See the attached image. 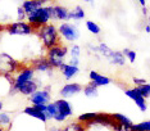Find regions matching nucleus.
<instances>
[{
    "instance_id": "obj_1",
    "label": "nucleus",
    "mask_w": 150,
    "mask_h": 131,
    "mask_svg": "<svg viewBox=\"0 0 150 131\" xmlns=\"http://www.w3.org/2000/svg\"><path fill=\"white\" fill-rule=\"evenodd\" d=\"M27 22L31 25L33 30H39L40 27L46 26L49 23H53L55 21V13H54V6L52 4L44 5L40 9H37L36 12L31 13L27 16Z\"/></svg>"
},
{
    "instance_id": "obj_2",
    "label": "nucleus",
    "mask_w": 150,
    "mask_h": 131,
    "mask_svg": "<svg viewBox=\"0 0 150 131\" xmlns=\"http://www.w3.org/2000/svg\"><path fill=\"white\" fill-rule=\"evenodd\" d=\"M35 35L40 40V43H41V45L45 50L62 44L59 32H58V26L55 23H49L46 26L40 27L39 30L35 31Z\"/></svg>"
},
{
    "instance_id": "obj_3",
    "label": "nucleus",
    "mask_w": 150,
    "mask_h": 131,
    "mask_svg": "<svg viewBox=\"0 0 150 131\" xmlns=\"http://www.w3.org/2000/svg\"><path fill=\"white\" fill-rule=\"evenodd\" d=\"M45 58L50 63V66L53 67V70H59L64 63H67L68 46L63 45V44H59L57 46L50 48V49H47L45 51Z\"/></svg>"
},
{
    "instance_id": "obj_4",
    "label": "nucleus",
    "mask_w": 150,
    "mask_h": 131,
    "mask_svg": "<svg viewBox=\"0 0 150 131\" xmlns=\"http://www.w3.org/2000/svg\"><path fill=\"white\" fill-rule=\"evenodd\" d=\"M58 32H59L60 40H63L67 44H76L81 37V31L74 22H62L58 25Z\"/></svg>"
},
{
    "instance_id": "obj_5",
    "label": "nucleus",
    "mask_w": 150,
    "mask_h": 131,
    "mask_svg": "<svg viewBox=\"0 0 150 131\" xmlns=\"http://www.w3.org/2000/svg\"><path fill=\"white\" fill-rule=\"evenodd\" d=\"M21 67L22 63L18 59H16L6 51H0V76L12 77Z\"/></svg>"
},
{
    "instance_id": "obj_6",
    "label": "nucleus",
    "mask_w": 150,
    "mask_h": 131,
    "mask_svg": "<svg viewBox=\"0 0 150 131\" xmlns=\"http://www.w3.org/2000/svg\"><path fill=\"white\" fill-rule=\"evenodd\" d=\"M4 32L9 36H30L35 35V30L27 21H14L4 25Z\"/></svg>"
},
{
    "instance_id": "obj_7",
    "label": "nucleus",
    "mask_w": 150,
    "mask_h": 131,
    "mask_svg": "<svg viewBox=\"0 0 150 131\" xmlns=\"http://www.w3.org/2000/svg\"><path fill=\"white\" fill-rule=\"evenodd\" d=\"M54 104H55V108H57V113L53 118L54 122L66 123L68 120L73 116V108H72V104H71L69 100L59 98V99H57V100H54Z\"/></svg>"
},
{
    "instance_id": "obj_8",
    "label": "nucleus",
    "mask_w": 150,
    "mask_h": 131,
    "mask_svg": "<svg viewBox=\"0 0 150 131\" xmlns=\"http://www.w3.org/2000/svg\"><path fill=\"white\" fill-rule=\"evenodd\" d=\"M12 78H13V88H14V90L17 91L21 85L26 84V82H28V81L35 80L36 73L30 64H22V67L12 76Z\"/></svg>"
},
{
    "instance_id": "obj_9",
    "label": "nucleus",
    "mask_w": 150,
    "mask_h": 131,
    "mask_svg": "<svg viewBox=\"0 0 150 131\" xmlns=\"http://www.w3.org/2000/svg\"><path fill=\"white\" fill-rule=\"evenodd\" d=\"M31 104L30 105H47L52 103V88L50 85H45L41 89H39L36 93L28 98Z\"/></svg>"
},
{
    "instance_id": "obj_10",
    "label": "nucleus",
    "mask_w": 150,
    "mask_h": 131,
    "mask_svg": "<svg viewBox=\"0 0 150 131\" xmlns=\"http://www.w3.org/2000/svg\"><path fill=\"white\" fill-rule=\"evenodd\" d=\"M30 66L33 68L35 73H40V75H46L47 77H52L53 75V67L50 66V63L47 62L45 56H39L33 59L30 61Z\"/></svg>"
},
{
    "instance_id": "obj_11",
    "label": "nucleus",
    "mask_w": 150,
    "mask_h": 131,
    "mask_svg": "<svg viewBox=\"0 0 150 131\" xmlns=\"http://www.w3.org/2000/svg\"><path fill=\"white\" fill-rule=\"evenodd\" d=\"M83 86L80 84V82H66L62 88L59 89V96L60 99H66L68 100L69 98H73V96L78 95L80 93H82Z\"/></svg>"
},
{
    "instance_id": "obj_12",
    "label": "nucleus",
    "mask_w": 150,
    "mask_h": 131,
    "mask_svg": "<svg viewBox=\"0 0 150 131\" xmlns=\"http://www.w3.org/2000/svg\"><path fill=\"white\" fill-rule=\"evenodd\" d=\"M45 109H46V105H27L23 108L22 113L26 115L27 117H31V118H35L42 123H46L49 121H47L45 113H44Z\"/></svg>"
},
{
    "instance_id": "obj_13",
    "label": "nucleus",
    "mask_w": 150,
    "mask_h": 131,
    "mask_svg": "<svg viewBox=\"0 0 150 131\" xmlns=\"http://www.w3.org/2000/svg\"><path fill=\"white\" fill-rule=\"evenodd\" d=\"M81 56H82V48L78 44H71L68 46V59L67 63L73 67H80Z\"/></svg>"
},
{
    "instance_id": "obj_14",
    "label": "nucleus",
    "mask_w": 150,
    "mask_h": 131,
    "mask_svg": "<svg viewBox=\"0 0 150 131\" xmlns=\"http://www.w3.org/2000/svg\"><path fill=\"white\" fill-rule=\"evenodd\" d=\"M42 81L40 80V78H35V80H32V81H28V82H26V84H23V85H21L18 88V91L21 95H23V96H31L33 93H36L39 89H41L42 88Z\"/></svg>"
},
{
    "instance_id": "obj_15",
    "label": "nucleus",
    "mask_w": 150,
    "mask_h": 131,
    "mask_svg": "<svg viewBox=\"0 0 150 131\" xmlns=\"http://www.w3.org/2000/svg\"><path fill=\"white\" fill-rule=\"evenodd\" d=\"M114 125H115V122L113 121V118H112V113L99 112L96 118L94 120L93 123H90V125L87 126V129L88 127H91V126H99V127H107V129L113 130Z\"/></svg>"
},
{
    "instance_id": "obj_16",
    "label": "nucleus",
    "mask_w": 150,
    "mask_h": 131,
    "mask_svg": "<svg viewBox=\"0 0 150 131\" xmlns=\"http://www.w3.org/2000/svg\"><path fill=\"white\" fill-rule=\"evenodd\" d=\"M88 80H90V82H93L95 86H98V88L108 86L113 82V80H112L110 77H108V76H105V75H101L100 72H98L95 70H91L88 72Z\"/></svg>"
},
{
    "instance_id": "obj_17",
    "label": "nucleus",
    "mask_w": 150,
    "mask_h": 131,
    "mask_svg": "<svg viewBox=\"0 0 150 131\" xmlns=\"http://www.w3.org/2000/svg\"><path fill=\"white\" fill-rule=\"evenodd\" d=\"M59 72L67 82H72L73 78H76L80 73V67H73V66H69L68 63H64L59 68Z\"/></svg>"
},
{
    "instance_id": "obj_18",
    "label": "nucleus",
    "mask_w": 150,
    "mask_h": 131,
    "mask_svg": "<svg viewBox=\"0 0 150 131\" xmlns=\"http://www.w3.org/2000/svg\"><path fill=\"white\" fill-rule=\"evenodd\" d=\"M46 0H25V1H22V9L26 12V14H31V13L36 12L37 9H40L41 6H44L46 4Z\"/></svg>"
},
{
    "instance_id": "obj_19",
    "label": "nucleus",
    "mask_w": 150,
    "mask_h": 131,
    "mask_svg": "<svg viewBox=\"0 0 150 131\" xmlns=\"http://www.w3.org/2000/svg\"><path fill=\"white\" fill-rule=\"evenodd\" d=\"M107 62L110 66H115V67H125L126 66V58L122 53V50H113L112 54L109 56Z\"/></svg>"
},
{
    "instance_id": "obj_20",
    "label": "nucleus",
    "mask_w": 150,
    "mask_h": 131,
    "mask_svg": "<svg viewBox=\"0 0 150 131\" xmlns=\"http://www.w3.org/2000/svg\"><path fill=\"white\" fill-rule=\"evenodd\" d=\"M53 6H54V13H55V21H59V23L69 21V9L66 5L54 4Z\"/></svg>"
},
{
    "instance_id": "obj_21",
    "label": "nucleus",
    "mask_w": 150,
    "mask_h": 131,
    "mask_svg": "<svg viewBox=\"0 0 150 131\" xmlns=\"http://www.w3.org/2000/svg\"><path fill=\"white\" fill-rule=\"evenodd\" d=\"M86 18V10L82 5L77 4L72 9H69V21L71 22H80Z\"/></svg>"
},
{
    "instance_id": "obj_22",
    "label": "nucleus",
    "mask_w": 150,
    "mask_h": 131,
    "mask_svg": "<svg viewBox=\"0 0 150 131\" xmlns=\"http://www.w3.org/2000/svg\"><path fill=\"white\" fill-rule=\"evenodd\" d=\"M112 118H113L115 123H118V125L123 127H132V125H134L132 120L128 116L123 115V113H112Z\"/></svg>"
},
{
    "instance_id": "obj_23",
    "label": "nucleus",
    "mask_w": 150,
    "mask_h": 131,
    "mask_svg": "<svg viewBox=\"0 0 150 131\" xmlns=\"http://www.w3.org/2000/svg\"><path fill=\"white\" fill-rule=\"evenodd\" d=\"M98 116V112H85V113H81L76 117V121H78L80 123H83L85 126H88L90 123L94 122V120Z\"/></svg>"
},
{
    "instance_id": "obj_24",
    "label": "nucleus",
    "mask_w": 150,
    "mask_h": 131,
    "mask_svg": "<svg viewBox=\"0 0 150 131\" xmlns=\"http://www.w3.org/2000/svg\"><path fill=\"white\" fill-rule=\"evenodd\" d=\"M62 131H87V127L83 123H80L78 121H68L64 123L63 127H60Z\"/></svg>"
},
{
    "instance_id": "obj_25",
    "label": "nucleus",
    "mask_w": 150,
    "mask_h": 131,
    "mask_svg": "<svg viewBox=\"0 0 150 131\" xmlns=\"http://www.w3.org/2000/svg\"><path fill=\"white\" fill-rule=\"evenodd\" d=\"M82 93H83V95L86 96V98L95 99V98H98V95H99V88L98 86H95L93 82H88V84L83 85Z\"/></svg>"
},
{
    "instance_id": "obj_26",
    "label": "nucleus",
    "mask_w": 150,
    "mask_h": 131,
    "mask_svg": "<svg viewBox=\"0 0 150 131\" xmlns=\"http://www.w3.org/2000/svg\"><path fill=\"white\" fill-rule=\"evenodd\" d=\"M12 122H13V115L11 112L3 111L0 112V127L4 130H8L12 127Z\"/></svg>"
},
{
    "instance_id": "obj_27",
    "label": "nucleus",
    "mask_w": 150,
    "mask_h": 131,
    "mask_svg": "<svg viewBox=\"0 0 150 131\" xmlns=\"http://www.w3.org/2000/svg\"><path fill=\"white\" fill-rule=\"evenodd\" d=\"M85 27H86V30L94 36H99L101 33V27H100V25H98L95 21L87 19L86 22H85Z\"/></svg>"
},
{
    "instance_id": "obj_28",
    "label": "nucleus",
    "mask_w": 150,
    "mask_h": 131,
    "mask_svg": "<svg viewBox=\"0 0 150 131\" xmlns=\"http://www.w3.org/2000/svg\"><path fill=\"white\" fill-rule=\"evenodd\" d=\"M98 53H99V56H100V58H103V59L107 61L109 56L112 54V51H113V49H112L110 46L108 45V44H105V43H99L98 44Z\"/></svg>"
},
{
    "instance_id": "obj_29",
    "label": "nucleus",
    "mask_w": 150,
    "mask_h": 131,
    "mask_svg": "<svg viewBox=\"0 0 150 131\" xmlns=\"http://www.w3.org/2000/svg\"><path fill=\"white\" fill-rule=\"evenodd\" d=\"M122 53H123V56L126 58V61L128 62V63L134 64L136 59H137V53L134 50V49H128V48H125L123 50H122Z\"/></svg>"
},
{
    "instance_id": "obj_30",
    "label": "nucleus",
    "mask_w": 150,
    "mask_h": 131,
    "mask_svg": "<svg viewBox=\"0 0 150 131\" xmlns=\"http://www.w3.org/2000/svg\"><path fill=\"white\" fill-rule=\"evenodd\" d=\"M136 89H137V91L140 93V95L142 96V98H145L146 100L150 99V82H146V84L141 85V86H135Z\"/></svg>"
},
{
    "instance_id": "obj_31",
    "label": "nucleus",
    "mask_w": 150,
    "mask_h": 131,
    "mask_svg": "<svg viewBox=\"0 0 150 131\" xmlns=\"http://www.w3.org/2000/svg\"><path fill=\"white\" fill-rule=\"evenodd\" d=\"M44 113H45L47 121H53L54 116H55V113H57V108H55V104H54V102L49 103V104L46 105V109H45V112H44Z\"/></svg>"
},
{
    "instance_id": "obj_32",
    "label": "nucleus",
    "mask_w": 150,
    "mask_h": 131,
    "mask_svg": "<svg viewBox=\"0 0 150 131\" xmlns=\"http://www.w3.org/2000/svg\"><path fill=\"white\" fill-rule=\"evenodd\" d=\"M132 130L134 131H150V120L141 121L139 123H134L132 125Z\"/></svg>"
},
{
    "instance_id": "obj_33",
    "label": "nucleus",
    "mask_w": 150,
    "mask_h": 131,
    "mask_svg": "<svg viewBox=\"0 0 150 131\" xmlns=\"http://www.w3.org/2000/svg\"><path fill=\"white\" fill-rule=\"evenodd\" d=\"M86 50L88 51V54H91L94 58H96V59H101L100 56H99V53H98V46L95 45V44H87L86 45Z\"/></svg>"
},
{
    "instance_id": "obj_34",
    "label": "nucleus",
    "mask_w": 150,
    "mask_h": 131,
    "mask_svg": "<svg viewBox=\"0 0 150 131\" xmlns=\"http://www.w3.org/2000/svg\"><path fill=\"white\" fill-rule=\"evenodd\" d=\"M16 18H17L16 21H26L27 19V14L25 10L22 9L21 5H18L16 9Z\"/></svg>"
},
{
    "instance_id": "obj_35",
    "label": "nucleus",
    "mask_w": 150,
    "mask_h": 131,
    "mask_svg": "<svg viewBox=\"0 0 150 131\" xmlns=\"http://www.w3.org/2000/svg\"><path fill=\"white\" fill-rule=\"evenodd\" d=\"M132 82L135 84V86H141V85H144L146 84V81L144 77H132Z\"/></svg>"
},
{
    "instance_id": "obj_36",
    "label": "nucleus",
    "mask_w": 150,
    "mask_h": 131,
    "mask_svg": "<svg viewBox=\"0 0 150 131\" xmlns=\"http://www.w3.org/2000/svg\"><path fill=\"white\" fill-rule=\"evenodd\" d=\"M113 131H134V130H132V127H123V126L118 125V123H115L113 127Z\"/></svg>"
},
{
    "instance_id": "obj_37",
    "label": "nucleus",
    "mask_w": 150,
    "mask_h": 131,
    "mask_svg": "<svg viewBox=\"0 0 150 131\" xmlns=\"http://www.w3.org/2000/svg\"><path fill=\"white\" fill-rule=\"evenodd\" d=\"M145 32L146 33H150V17H148V22H146V25H145Z\"/></svg>"
},
{
    "instance_id": "obj_38",
    "label": "nucleus",
    "mask_w": 150,
    "mask_h": 131,
    "mask_svg": "<svg viewBox=\"0 0 150 131\" xmlns=\"http://www.w3.org/2000/svg\"><path fill=\"white\" fill-rule=\"evenodd\" d=\"M141 13H142V17H144V18H146V17H148V8H141Z\"/></svg>"
},
{
    "instance_id": "obj_39",
    "label": "nucleus",
    "mask_w": 150,
    "mask_h": 131,
    "mask_svg": "<svg viewBox=\"0 0 150 131\" xmlns=\"http://www.w3.org/2000/svg\"><path fill=\"white\" fill-rule=\"evenodd\" d=\"M139 4L141 5V8H145L146 6V0H139Z\"/></svg>"
},
{
    "instance_id": "obj_40",
    "label": "nucleus",
    "mask_w": 150,
    "mask_h": 131,
    "mask_svg": "<svg viewBox=\"0 0 150 131\" xmlns=\"http://www.w3.org/2000/svg\"><path fill=\"white\" fill-rule=\"evenodd\" d=\"M49 131H62V129H60V127H55V126H53Z\"/></svg>"
},
{
    "instance_id": "obj_41",
    "label": "nucleus",
    "mask_w": 150,
    "mask_h": 131,
    "mask_svg": "<svg viewBox=\"0 0 150 131\" xmlns=\"http://www.w3.org/2000/svg\"><path fill=\"white\" fill-rule=\"evenodd\" d=\"M4 32V25L0 26V40H1V33Z\"/></svg>"
},
{
    "instance_id": "obj_42",
    "label": "nucleus",
    "mask_w": 150,
    "mask_h": 131,
    "mask_svg": "<svg viewBox=\"0 0 150 131\" xmlns=\"http://www.w3.org/2000/svg\"><path fill=\"white\" fill-rule=\"evenodd\" d=\"M3 108H4V103L3 100H0V112H3Z\"/></svg>"
},
{
    "instance_id": "obj_43",
    "label": "nucleus",
    "mask_w": 150,
    "mask_h": 131,
    "mask_svg": "<svg viewBox=\"0 0 150 131\" xmlns=\"http://www.w3.org/2000/svg\"><path fill=\"white\" fill-rule=\"evenodd\" d=\"M0 131H6V130H4V129H1V127H0Z\"/></svg>"
}]
</instances>
